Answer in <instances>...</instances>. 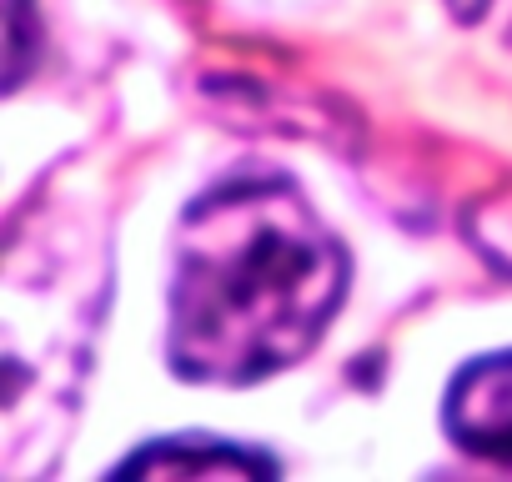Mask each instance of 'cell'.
I'll use <instances>...</instances> for the list:
<instances>
[{
	"mask_svg": "<svg viewBox=\"0 0 512 482\" xmlns=\"http://www.w3.org/2000/svg\"><path fill=\"white\" fill-rule=\"evenodd\" d=\"M497 6H507V11H512V0H452V11H457L462 21H487Z\"/></svg>",
	"mask_w": 512,
	"mask_h": 482,
	"instance_id": "obj_5",
	"label": "cell"
},
{
	"mask_svg": "<svg viewBox=\"0 0 512 482\" xmlns=\"http://www.w3.org/2000/svg\"><path fill=\"white\" fill-rule=\"evenodd\" d=\"M442 422L462 452L512 467V352L472 362L452 382Z\"/></svg>",
	"mask_w": 512,
	"mask_h": 482,
	"instance_id": "obj_2",
	"label": "cell"
},
{
	"mask_svg": "<svg viewBox=\"0 0 512 482\" xmlns=\"http://www.w3.org/2000/svg\"><path fill=\"white\" fill-rule=\"evenodd\" d=\"M277 462L231 442H151L116 467V477H272Z\"/></svg>",
	"mask_w": 512,
	"mask_h": 482,
	"instance_id": "obj_3",
	"label": "cell"
},
{
	"mask_svg": "<svg viewBox=\"0 0 512 482\" xmlns=\"http://www.w3.org/2000/svg\"><path fill=\"white\" fill-rule=\"evenodd\" d=\"M342 297L347 252L292 181H221L186 206L176 231L166 357L186 382H262L327 337Z\"/></svg>",
	"mask_w": 512,
	"mask_h": 482,
	"instance_id": "obj_1",
	"label": "cell"
},
{
	"mask_svg": "<svg viewBox=\"0 0 512 482\" xmlns=\"http://www.w3.org/2000/svg\"><path fill=\"white\" fill-rule=\"evenodd\" d=\"M26 21H31V0H11V71H6L11 91H21V81L31 71V51L41 46V31L31 36Z\"/></svg>",
	"mask_w": 512,
	"mask_h": 482,
	"instance_id": "obj_4",
	"label": "cell"
}]
</instances>
